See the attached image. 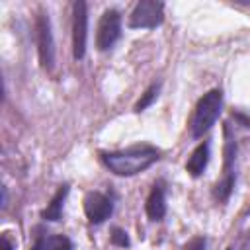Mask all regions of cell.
<instances>
[{
    "label": "cell",
    "mask_w": 250,
    "mask_h": 250,
    "mask_svg": "<svg viewBox=\"0 0 250 250\" xmlns=\"http://www.w3.org/2000/svg\"><path fill=\"white\" fill-rule=\"evenodd\" d=\"M158 158H160V150L148 143L131 145L121 150H102L100 152L102 164L115 176H123V178L145 172Z\"/></svg>",
    "instance_id": "obj_1"
},
{
    "label": "cell",
    "mask_w": 250,
    "mask_h": 250,
    "mask_svg": "<svg viewBox=\"0 0 250 250\" xmlns=\"http://www.w3.org/2000/svg\"><path fill=\"white\" fill-rule=\"evenodd\" d=\"M223 109V92L219 88L209 90L207 94H203L193 109V115L189 119V133L193 139L203 137L219 119Z\"/></svg>",
    "instance_id": "obj_2"
},
{
    "label": "cell",
    "mask_w": 250,
    "mask_h": 250,
    "mask_svg": "<svg viewBox=\"0 0 250 250\" xmlns=\"http://www.w3.org/2000/svg\"><path fill=\"white\" fill-rule=\"evenodd\" d=\"M223 133H225V160H223V176L221 180L215 184L213 188V195L217 201L221 203H227L232 189H234V158H236V141L234 137L230 135V123H225L223 125Z\"/></svg>",
    "instance_id": "obj_3"
},
{
    "label": "cell",
    "mask_w": 250,
    "mask_h": 250,
    "mask_svg": "<svg viewBox=\"0 0 250 250\" xmlns=\"http://www.w3.org/2000/svg\"><path fill=\"white\" fill-rule=\"evenodd\" d=\"M164 21V4L158 0H139L129 14L131 29H154Z\"/></svg>",
    "instance_id": "obj_4"
},
{
    "label": "cell",
    "mask_w": 250,
    "mask_h": 250,
    "mask_svg": "<svg viewBox=\"0 0 250 250\" xmlns=\"http://www.w3.org/2000/svg\"><path fill=\"white\" fill-rule=\"evenodd\" d=\"M35 39H37V53L39 62L45 70H53L55 66V41L51 31V20L45 10H39L35 18Z\"/></svg>",
    "instance_id": "obj_5"
},
{
    "label": "cell",
    "mask_w": 250,
    "mask_h": 250,
    "mask_svg": "<svg viewBox=\"0 0 250 250\" xmlns=\"http://www.w3.org/2000/svg\"><path fill=\"white\" fill-rule=\"evenodd\" d=\"M119 37H121V14L109 8L100 18L96 31V47L100 51H107L119 41Z\"/></svg>",
    "instance_id": "obj_6"
},
{
    "label": "cell",
    "mask_w": 250,
    "mask_h": 250,
    "mask_svg": "<svg viewBox=\"0 0 250 250\" xmlns=\"http://www.w3.org/2000/svg\"><path fill=\"white\" fill-rule=\"evenodd\" d=\"M86 39H88V6L84 0L72 4V55L76 61L86 55Z\"/></svg>",
    "instance_id": "obj_7"
},
{
    "label": "cell",
    "mask_w": 250,
    "mask_h": 250,
    "mask_svg": "<svg viewBox=\"0 0 250 250\" xmlns=\"http://www.w3.org/2000/svg\"><path fill=\"white\" fill-rule=\"evenodd\" d=\"M84 213L92 225H100L113 213V201L102 191H90L84 197Z\"/></svg>",
    "instance_id": "obj_8"
},
{
    "label": "cell",
    "mask_w": 250,
    "mask_h": 250,
    "mask_svg": "<svg viewBox=\"0 0 250 250\" xmlns=\"http://www.w3.org/2000/svg\"><path fill=\"white\" fill-rule=\"evenodd\" d=\"M145 211L150 221H162L166 215V195H164V186L156 182L150 188V193L145 201Z\"/></svg>",
    "instance_id": "obj_9"
},
{
    "label": "cell",
    "mask_w": 250,
    "mask_h": 250,
    "mask_svg": "<svg viewBox=\"0 0 250 250\" xmlns=\"http://www.w3.org/2000/svg\"><path fill=\"white\" fill-rule=\"evenodd\" d=\"M207 162H209V143L203 141V143H199V145L193 148V152L189 154V158H188V162H186V170H188L189 176L199 178V176L205 172Z\"/></svg>",
    "instance_id": "obj_10"
},
{
    "label": "cell",
    "mask_w": 250,
    "mask_h": 250,
    "mask_svg": "<svg viewBox=\"0 0 250 250\" xmlns=\"http://www.w3.org/2000/svg\"><path fill=\"white\" fill-rule=\"evenodd\" d=\"M35 244L31 250H72V242L64 234H47L41 229L37 230Z\"/></svg>",
    "instance_id": "obj_11"
},
{
    "label": "cell",
    "mask_w": 250,
    "mask_h": 250,
    "mask_svg": "<svg viewBox=\"0 0 250 250\" xmlns=\"http://www.w3.org/2000/svg\"><path fill=\"white\" fill-rule=\"evenodd\" d=\"M68 184H62L57 191H55V195L51 197V201L47 203V207L43 209V213H41V217L45 219V221H61V217H62V205H64V199H66V195H68Z\"/></svg>",
    "instance_id": "obj_12"
},
{
    "label": "cell",
    "mask_w": 250,
    "mask_h": 250,
    "mask_svg": "<svg viewBox=\"0 0 250 250\" xmlns=\"http://www.w3.org/2000/svg\"><path fill=\"white\" fill-rule=\"evenodd\" d=\"M158 92H160V82H154V84H150L146 90H145V94L141 96V100L135 104V111H143V109H146L154 100H156V96H158Z\"/></svg>",
    "instance_id": "obj_13"
},
{
    "label": "cell",
    "mask_w": 250,
    "mask_h": 250,
    "mask_svg": "<svg viewBox=\"0 0 250 250\" xmlns=\"http://www.w3.org/2000/svg\"><path fill=\"white\" fill-rule=\"evenodd\" d=\"M109 240H111L113 246H119V248H129V246H131L129 234H127L123 229H119V227H113V229H111V236H109Z\"/></svg>",
    "instance_id": "obj_14"
},
{
    "label": "cell",
    "mask_w": 250,
    "mask_h": 250,
    "mask_svg": "<svg viewBox=\"0 0 250 250\" xmlns=\"http://www.w3.org/2000/svg\"><path fill=\"white\" fill-rule=\"evenodd\" d=\"M205 248H207L205 236H193V238L186 244V250H205Z\"/></svg>",
    "instance_id": "obj_15"
},
{
    "label": "cell",
    "mask_w": 250,
    "mask_h": 250,
    "mask_svg": "<svg viewBox=\"0 0 250 250\" xmlns=\"http://www.w3.org/2000/svg\"><path fill=\"white\" fill-rule=\"evenodd\" d=\"M0 244H2V250H16V242L10 240V234H8V232H2Z\"/></svg>",
    "instance_id": "obj_16"
},
{
    "label": "cell",
    "mask_w": 250,
    "mask_h": 250,
    "mask_svg": "<svg viewBox=\"0 0 250 250\" xmlns=\"http://www.w3.org/2000/svg\"><path fill=\"white\" fill-rule=\"evenodd\" d=\"M232 117H236L244 127H250V117H246V115H242V113H238V111H236V113H232Z\"/></svg>",
    "instance_id": "obj_17"
},
{
    "label": "cell",
    "mask_w": 250,
    "mask_h": 250,
    "mask_svg": "<svg viewBox=\"0 0 250 250\" xmlns=\"http://www.w3.org/2000/svg\"><path fill=\"white\" fill-rule=\"evenodd\" d=\"M6 201H8V195H6V188L2 186V209L6 207Z\"/></svg>",
    "instance_id": "obj_18"
},
{
    "label": "cell",
    "mask_w": 250,
    "mask_h": 250,
    "mask_svg": "<svg viewBox=\"0 0 250 250\" xmlns=\"http://www.w3.org/2000/svg\"><path fill=\"white\" fill-rule=\"evenodd\" d=\"M227 250H232V246H229V248H227Z\"/></svg>",
    "instance_id": "obj_19"
}]
</instances>
